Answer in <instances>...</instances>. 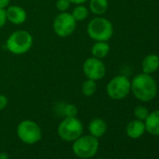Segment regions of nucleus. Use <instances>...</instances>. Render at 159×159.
Segmentation results:
<instances>
[{"label":"nucleus","mask_w":159,"mask_h":159,"mask_svg":"<svg viewBox=\"0 0 159 159\" xmlns=\"http://www.w3.org/2000/svg\"><path fill=\"white\" fill-rule=\"evenodd\" d=\"M99 147V142L98 138L92 135L81 136L73 141L72 151L80 158L88 159L94 157Z\"/></svg>","instance_id":"nucleus-4"},{"label":"nucleus","mask_w":159,"mask_h":159,"mask_svg":"<svg viewBox=\"0 0 159 159\" xmlns=\"http://www.w3.org/2000/svg\"><path fill=\"white\" fill-rule=\"evenodd\" d=\"M157 91V84L150 74L143 72L139 73L136 75L131 81V92L139 101H152L155 98Z\"/></svg>","instance_id":"nucleus-1"},{"label":"nucleus","mask_w":159,"mask_h":159,"mask_svg":"<svg viewBox=\"0 0 159 159\" xmlns=\"http://www.w3.org/2000/svg\"><path fill=\"white\" fill-rule=\"evenodd\" d=\"M86 31L95 41H109L113 36V25L109 19L98 16L88 23Z\"/></svg>","instance_id":"nucleus-2"},{"label":"nucleus","mask_w":159,"mask_h":159,"mask_svg":"<svg viewBox=\"0 0 159 159\" xmlns=\"http://www.w3.org/2000/svg\"><path fill=\"white\" fill-rule=\"evenodd\" d=\"M146 131L153 136H159V110L149 113L144 121Z\"/></svg>","instance_id":"nucleus-12"},{"label":"nucleus","mask_w":159,"mask_h":159,"mask_svg":"<svg viewBox=\"0 0 159 159\" xmlns=\"http://www.w3.org/2000/svg\"><path fill=\"white\" fill-rule=\"evenodd\" d=\"M145 131H146V128H145L144 121H141L139 119L130 121L125 127L126 135L130 139H137L142 137Z\"/></svg>","instance_id":"nucleus-11"},{"label":"nucleus","mask_w":159,"mask_h":159,"mask_svg":"<svg viewBox=\"0 0 159 159\" xmlns=\"http://www.w3.org/2000/svg\"><path fill=\"white\" fill-rule=\"evenodd\" d=\"M107 123L101 119V118H95L93 119L90 124H89V126H88V129H89V132H90V135L96 137V138H100L102 137L106 131H107Z\"/></svg>","instance_id":"nucleus-14"},{"label":"nucleus","mask_w":159,"mask_h":159,"mask_svg":"<svg viewBox=\"0 0 159 159\" xmlns=\"http://www.w3.org/2000/svg\"><path fill=\"white\" fill-rule=\"evenodd\" d=\"M98 159H103V158H98Z\"/></svg>","instance_id":"nucleus-27"},{"label":"nucleus","mask_w":159,"mask_h":159,"mask_svg":"<svg viewBox=\"0 0 159 159\" xmlns=\"http://www.w3.org/2000/svg\"><path fill=\"white\" fill-rule=\"evenodd\" d=\"M9 103V99L5 95H0V111L4 110Z\"/></svg>","instance_id":"nucleus-23"},{"label":"nucleus","mask_w":159,"mask_h":159,"mask_svg":"<svg viewBox=\"0 0 159 159\" xmlns=\"http://www.w3.org/2000/svg\"><path fill=\"white\" fill-rule=\"evenodd\" d=\"M59 112L62 113L65 117H75L78 113L77 107L73 104H66V103H59Z\"/></svg>","instance_id":"nucleus-19"},{"label":"nucleus","mask_w":159,"mask_h":159,"mask_svg":"<svg viewBox=\"0 0 159 159\" xmlns=\"http://www.w3.org/2000/svg\"><path fill=\"white\" fill-rule=\"evenodd\" d=\"M110 44L108 41H96L94 45L91 48V53L92 56L98 58V59H103L108 54L110 53Z\"/></svg>","instance_id":"nucleus-15"},{"label":"nucleus","mask_w":159,"mask_h":159,"mask_svg":"<svg viewBox=\"0 0 159 159\" xmlns=\"http://www.w3.org/2000/svg\"><path fill=\"white\" fill-rule=\"evenodd\" d=\"M7 22V16H6V11L3 9H0V28H2Z\"/></svg>","instance_id":"nucleus-22"},{"label":"nucleus","mask_w":159,"mask_h":159,"mask_svg":"<svg viewBox=\"0 0 159 159\" xmlns=\"http://www.w3.org/2000/svg\"><path fill=\"white\" fill-rule=\"evenodd\" d=\"M0 159H9V155L6 152H0Z\"/></svg>","instance_id":"nucleus-26"},{"label":"nucleus","mask_w":159,"mask_h":159,"mask_svg":"<svg viewBox=\"0 0 159 159\" xmlns=\"http://www.w3.org/2000/svg\"><path fill=\"white\" fill-rule=\"evenodd\" d=\"M33 46V37L25 30H18L11 34L6 41L7 49L15 55H23Z\"/></svg>","instance_id":"nucleus-3"},{"label":"nucleus","mask_w":159,"mask_h":159,"mask_svg":"<svg viewBox=\"0 0 159 159\" xmlns=\"http://www.w3.org/2000/svg\"><path fill=\"white\" fill-rule=\"evenodd\" d=\"M70 4L71 3L69 2V0H57L55 6L60 12H65L69 9Z\"/></svg>","instance_id":"nucleus-21"},{"label":"nucleus","mask_w":159,"mask_h":159,"mask_svg":"<svg viewBox=\"0 0 159 159\" xmlns=\"http://www.w3.org/2000/svg\"><path fill=\"white\" fill-rule=\"evenodd\" d=\"M71 15L73 16V18L75 19L76 22H82V21H84L88 15H89V10L83 5H77L72 12H71Z\"/></svg>","instance_id":"nucleus-17"},{"label":"nucleus","mask_w":159,"mask_h":159,"mask_svg":"<svg viewBox=\"0 0 159 159\" xmlns=\"http://www.w3.org/2000/svg\"><path fill=\"white\" fill-rule=\"evenodd\" d=\"M98 89L97 82L94 80L87 79L82 84V93L85 97H92Z\"/></svg>","instance_id":"nucleus-18"},{"label":"nucleus","mask_w":159,"mask_h":159,"mask_svg":"<svg viewBox=\"0 0 159 159\" xmlns=\"http://www.w3.org/2000/svg\"><path fill=\"white\" fill-rule=\"evenodd\" d=\"M109 8L108 0H90L89 2V10L92 13L100 16L106 13Z\"/></svg>","instance_id":"nucleus-16"},{"label":"nucleus","mask_w":159,"mask_h":159,"mask_svg":"<svg viewBox=\"0 0 159 159\" xmlns=\"http://www.w3.org/2000/svg\"><path fill=\"white\" fill-rule=\"evenodd\" d=\"M149 110L141 105H139L135 108L134 110V115L136 117V119L141 120V121H145V119L147 118V116L149 115Z\"/></svg>","instance_id":"nucleus-20"},{"label":"nucleus","mask_w":159,"mask_h":159,"mask_svg":"<svg viewBox=\"0 0 159 159\" xmlns=\"http://www.w3.org/2000/svg\"><path fill=\"white\" fill-rule=\"evenodd\" d=\"M5 11L7 21L15 25H23L27 19V13L25 10L20 6H9Z\"/></svg>","instance_id":"nucleus-10"},{"label":"nucleus","mask_w":159,"mask_h":159,"mask_svg":"<svg viewBox=\"0 0 159 159\" xmlns=\"http://www.w3.org/2000/svg\"><path fill=\"white\" fill-rule=\"evenodd\" d=\"M17 135L23 142L34 144L41 139V129L36 122L25 120L18 125Z\"/></svg>","instance_id":"nucleus-7"},{"label":"nucleus","mask_w":159,"mask_h":159,"mask_svg":"<svg viewBox=\"0 0 159 159\" xmlns=\"http://www.w3.org/2000/svg\"><path fill=\"white\" fill-rule=\"evenodd\" d=\"M77 22L71 15V13L65 11L60 12L53 20L52 28L54 33L60 38L69 37L76 30Z\"/></svg>","instance_id":"nucleus-8"},{"label":"nucleus","mask_w":159,"mask_h":159,"mask_svg":"<svg viewBox=\"0 0 159 159\" xmlns=\"http://www.w3.org/2000/svg\"><path fill=\"white\" fill-rule=\"evenodd\" d=\"M11 3V0H0V9L6 10Z\"/></svg>","instance_id":"nucleus-24"},{"label":"nucleus","mask_w":159,"mask_h":159,"mask_svg":"<svg viewBox=\"0 0 159 159\" xmlns=\"http://www.w3.org/2000/svg\"><path fill=\"white\" fill-rule=\"evenodd\" d=\"M84 125L76 116L65 117L58 125L57 133L65 141H74L83 134Z\"/></svg>","instance_id":"nucleus-5"},{"label":"nucleus","mask_w":159,"mask_h":159,"mask_svg":"<svg viewBox=\"0 0 159 159\" xmlns=\"http://www.w3.org/2000/svg\"><path fill=\"white\" fill-rule=\"evenodd\" d=\"M83 70L87 79L99 81L106 75V66L101 59L91 56L87 58L83 65Z\"/></svg>","instance_id":"nucleus-9"},{"label":"nucleus","mask_w":159,"mask_h":159,"mask_svg":"<svg viewBox=\"0 0 159 159\" xmlns=\"http://www.w3.org/2000/svg\"><path fill=\"white\" fill-rule=\"evenodd\" d=\"M142 72L146 74H152L159 69V56L154 53H150L144 57L141 63Z\"/></svg>","instance_id":"nucleus-13"},{"label":"nucleus","mask_w":159,"mask_h":159,"mask_svg":"<svg viewBox=\"0 0 159 159\" xmlns=\"http://www.w3.org/2000/svg\"><path fill=\"white\" fill-rule=\"evenodd\" d=\"M107 95L113 100H122L131 92V81L125 75L112 78L106 87Z\"/></svg>","instance_id":"nucleus-6"},{"label":"nucleus","mask_w":159,"mask_h":159,"mask_svg":"<svg viewBox=\"0 0 159 159\" xmlns=\"http://www.w3.org/2000/svg\"><path fill=\"white\" fill-rule=\"evenodd\" d=\"M88 0H69V2L71 4H75V5H83Z\"/></svg>","instance_id":"nucleus-25"}]
</instances>
